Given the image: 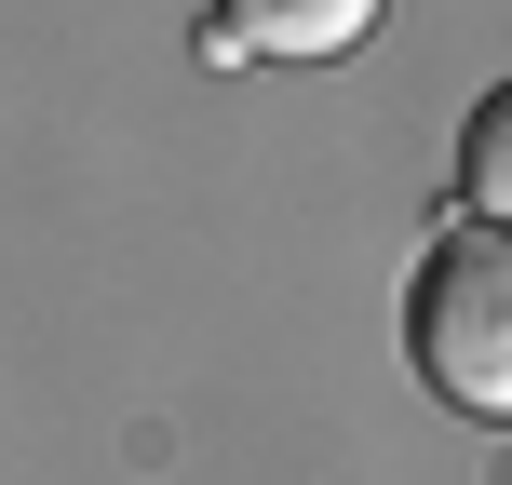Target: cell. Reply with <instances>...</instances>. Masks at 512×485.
Here are the masks:
<instances>
[{"label":"cell","mask_w":512,"mask_h":485,"mask_svg":"<svg viewBox=\"0 0 512 485\" xmlns=\"http://www.w3.org/2000/svg\"><path fill=\"white\" fill-rule=\"evenodd\" d=\"M405 351L459 418H512V230L459 216L405 283Z\"/></svg>","instance_id":"cell-1"},{"label":"cell","mask_w":512,"mask_h":485,"mask_svg":"<svg viewBox=\"0 0 512 485\" xmlns=\"http://www.w3.org/2000/svg\"><path fill=\"white\" fill-rule=\"evenodd\" d=\"M364 27H378V0H216L203 14V54L230 68V54H351Z\"/></svg>","instance_id":"cell-2"},{"label":"cell","mask_w":512,"mask_h":485,"mask_svg":"<svg viewBox=\"0 0 512 485\" xmlns=\"http://www.w3.org/2000/svg\"><path fill=\"white\" fill-rule=\"evenodd\" d=\"M459 203L486 216V230H512V81L472 108V135H459Z\"/></svg>","instance_id":"cell-3"}]
</instances>
